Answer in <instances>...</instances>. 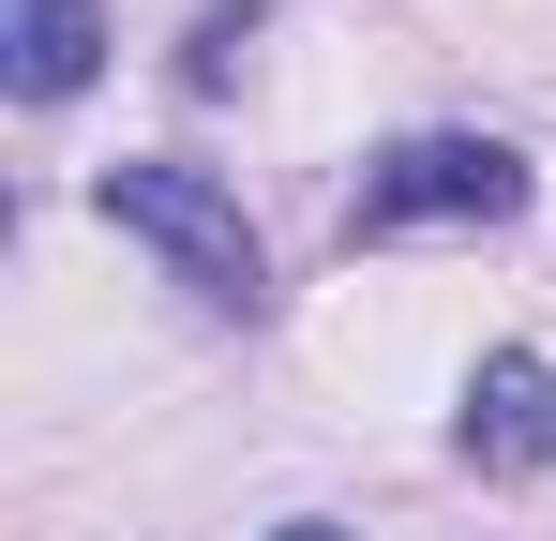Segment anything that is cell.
Listing matches in <instances>:
<instances>
[{"label": "cell", "instance_id": "1", "mask_svg": "<svg viewBox=\"0 0 556 541\" xmlns=\"http://www.w3.org/2000/svg\"><path fill=\"white\" fill-rule=\"evenodd\" d=\"M91 211L121 226V241H151L211 316H256V301H271V256H256V226H241L226 180H195V166H105Z\"/></svg>", "mask_w": 556, "mask_h": 541}, {"label": "cell", "instance_id": "2", "mask_svg": "<svg viewBox=\"0 0 556 541\" xmlns=\"http://www.w3.org/2000/svg\"><path fill=\"white\" fill-rule=\"evenodd\" d=\"M527 211V151L496 136H406L376 151L362 196H346V241H406V226H511Z\"/></svg>", "mask_w": 556, "mask_h": 541}, {"label": "cell", "instance_id": "3", "mask_svg": "<svg viewBox=\"0 0 556 541\" xmlns=\"http://www.w3.org/2000/svg\"><path fill=\"white\" fill-rule=\"evenodd\" d=\"M556 451V376L527 347H496L481 376H466V466H496V481H527Z\"/></svg>", "mask_w": 556, "mask_h": 541}, {"label": "cell", "instance_id": "4", "mask_svg": "<svg viewBox=\"0 0 556 541\" xmlns=\"http://www.w3.org/2000/svg\"><path fill=\"white\" fill-rule=\"evenodd\" d=\"M91 61H105V0H0V76L30 105L91 90Z\"/></svg>", "mask_w": 556, "mask_h": 541}, {"label": "cell", "instance_id": "5", "mask_svg": "<svg viewBox=\"0 0 556 541\" xmlns=\"http://www.w3.org/2000/svg\"><path fill=\"white\" fill-rule=\"evenodd\" d=\"M286 541H346V527H286Z\"/></svg>", "mask_w": 556, "mask_h": 541}]
</instances>
